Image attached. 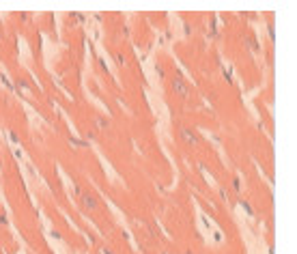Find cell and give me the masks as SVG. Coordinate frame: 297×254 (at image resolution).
<instances>
[{"instance_id":"8fae6325","label":"cell","mask_w":297,"mask_h":254,"mask_svg":"<svg viewBox=\"0 0 297 254\" xmlns=\"http://www.w3.org/2000/svg\"><path fill=\"white\" fill-rule=\"evenodd\" d=\"M97 63H99V69H101L103 73H108V67H106V60H103V58H99Z\"/></svg>"},{"instance_id":"7c38bea8","label":"cell","mask_w":297,"mask_h":254,"mask_svg":"<svg viewBox=\"0 0 297 254\" xmlns=\"http://www.w3.org/2000/svg\"><path fill=\"white\" fill-rule=\"evenodd\" d=\"M15 84L20 86V88H30V84H28V82H26V80H17V82H15Z\"/></svg>"},{"instance_id":"ffe728a7","label":"cell","mask_w":297,"mask_h":254,"mask_svg":"<svg viewBox=\"0 0 297 254\" xmlns=\"http://www.w3.org/2000/svg\"><path fill=\"white\" fill-rule=\"evenodd\" d=\"M220 196H222V198L226 200V198H228V192H226V190H220Z\"/></svg>"},{"instance_id":"ac0fdd59","label":"cell","mask_w":297,"mask_h":254,"mask_svg":"<svg viewBox=\"0 0 297 254\" xmlns=\"http://www.w3.org/2000/svg\"><path fill=\"white\" fill-rule=\"evenodd\" d=\"M20 20H22V22H28V13H20Z\"/></svg>"},{"instance_id":"9a60e30c","label":"cell","mask_w":297,"mask_h":254,"mask_svg":"<svg viewBox=\"0 0 297 254\" xmlns=\"http://www.w3.org/2000/svg\"><path fill=\"white\" fill-rule=\"evenodd\" d=\"M183 33H185V35H190V33H192V26H190V24H187V22H185V24H183Z\"/></svg>"},{"instance_id":"ba28073f","label":"cell","mask_w":297,"mask_h":254,"mask_svg":"<svg viewBox=\"0 0 297 254\" xmlns=\"http://www.w3.org/2000/svg\"><path fill=\"white\" fill-rule=\"evenodd\" d=\"M222 73H224L226 82H228V84H233V71H230V69H224V67H222Z\"/></svg>"},{"instance_id":"4fadbf2b","label":"cell","mask_w":297,"mask_h":254,"mask_svg":"<svg viewBox=\"0 0 297 254\" xmlns=\"http://www.w3.org/2000/svg\"><path fill=\"white\" fill-rule=\"evenodd\" d=\"M155 69H157V76H159V78H166V73H164V69H162V65H155Z\"/></svg>"},{"instance_id":"603a6c76","label":"cell","mask_w":297,"mask_h":254,"mask_svg":"<svg viewBox=\"0 0 297 254\" xmlns=\"http://www.w3.org/2000/svg\"><path fill=\"white\" fill-rule=\"evenodd\" d=\"M185 254H192V252H185Z\"/></svg>"},{"instance_id":"6da1fadb","label":"cell","mask_w":297,"mask_h":254,"mask_svg":"<svg viewBox=\"0 0 297 254\" xmlns=\"http://www.w3.org/2000/svg\"><path fill=\"white\" fill-rule=\"evenodd\" d=\"M80 203H82V207H84L86 211H95V209L99 207L97 198H95L90 192H82V194H80Z\"/></svg>"},{"instance_id":"8992f818","label":"cell","mask_w":297,"mask_h":254,"mask_svg":"<svg viewBox=\"0 0 297 254\" xmlns=\"http://www.w3.org/2000/svg\"><path fill=\"white\" fill-rule=\"evenodd\" d=\"M69 142H71L73 147H82V149H86V147H88V142H86V140H78L76 136H69Z\"/></svg>"},{"instance_id":"30bf717a","label":"cell","mask_w":297,"mask_h":254,"mask_svg":"<svg viewBox=\"0 0 297 254\" xmlns=\"http://www.w3.org/2000/svg\"><path fill=\"white\" fill-rule=\"evenodd\" d=\"M114 58H116V63H119V65H125V63H127L123 54H114Z\"/></svg>"},{"instance_id":"d6986e66","label":"cell","mask_w":297,"mask_h":254,"mask_svg":"<svg viewBox=\"0 0 297 254\" xmlns=\"http://www.w3.org/2000/svg\"><path fill=\"white\" fill-rule=\"evenodd\" d=\"M86 136H88V140H95V138H97V134H95V131H88Z\"/></svg>"},{"instance_id":"5b68a950","label":"cell","mask_w":297,"mask_h":254,"mask_svg":"<svg viewBox=\"0 0 297 254\" xmlns=\"http://www.w3.org/2000/svg\"><path fill=\"white\" fill-rule=\"evenodd\" d=\"M95 125H97V129H101V131H103V129H108V127H110V121H108V119H103V116H95Z\"/></svg>"},{"instance_id":"5bb4252c","label":"cell","mask_w":297,"mask_h":254,"mask_svg":"<svg viewBox=\"0 0 297 254\" xmlns=\"http://www.w3.org/2000/svg\"><path fill=\"white\" fill-rule=\"evenodd\" d=\"M50 237H54V239H63V235H60L58 230H50Z\"/></svg>"},{"instance_id":"9c48e42d","label":"cell","mask_w":297,"mask_h":254,"mask_svg":"<svg viewBox=\"0 0 297 254\" xmlns=\"http://www.w3.org/2000/svg\"><path fill=\"white\" fill-rule=\"evenodd\" d=\"M233 192H241V181H239V177H233Z\"/></svg>"},{"instance_id":"e0dca14e","label":"cell","mask_w":297,"mask_h":254,"mask_svg":"<svg viewBox=\"0 0 297 254\" xmlns=\"http://www.w3.org/2000/svg\"><path fill=\"white\" fill-rule=\"evenodd\" d=\"M0 224H2V226H7V224H9V222H7V215H4V213L0 215Z\"/></svg>"},{"instance_id":"44dd1931","label":"cell","mask_w":297,"mask_h":254,"mask_svg":"<svg viewBox=\"0 0 297 254\" xmlns=\"http://www.w3.org/2000/svg\"><path fill=\"white\" fill-rule=\"evenodd\" d=\"M101 254H114L112 250H108V248H101Z\"/></svg>"},{"instance_id":"7a4b0ae2","label":"cell","mask_w":297,"mask_h":254,"mask_svg":"<svg viewBox=\"0 0 297 254\" xmlns=\"http://www.w3.org/2000/svg\"><path fill=\"white\" fill-rule=\"evenodd\" d=\"M172 90H174L179 97H183V99L190 95V86L185 84V80H181V76H177V78L172 80Z\"/></svg>"},{"instance_id":"277c9868","label":"cell","mask_w":297,"mask_h":254,"mask_svg":"<svg viewBox=\"0 0 297 254\" xmlns=\"http://www.w3.org/2000/svg\"><path fill=\"white\" fill-rule=\"evenodd\" d=\"M243 45L250 50V52H254V54H258L260 52V45H258V39H256L254 35H246V39H243Z\"/></svg>"},{"instance_id":"3957f363","label":"cell","mask_w":297,"mask_h":254,"mask_svg":"<svg viewBox=\"0 0 297 254\" xmlns=\"http://www.w3.org/2000/svg\"><path fill=\"white\" fill-rule=\"evenodd\" d=\"M181 140H183L185 144H198V136H196V131L190 129V127H181Z\"/></svg>"},{"instance_id":"7402d4cb","label":"cell","mask_w":297,"mask_h":254,"mask_svg":"<svg viewBox=\"0 0 297 254\" xmlns=\"http://www.w3.org/2000/svg\"><path fill=\"white\" fill-rule=\"evenodd\" d=\"M0 39H2V33H0Z\"/></svg>"},{"instance_id":"2e32d148","label":"cell","mask_w":297,"mask_h":254,"mask_svg":"<svg viewBox=\"0 0 297 254\" xmlns=\"http://www.w3.org/2000/svg\"><path fill=\"white\" fill-rule=\"evenodd\" d=\"M213 239L220 243V241H222V233H220V230H215V233H213Z\"/></svg>"},{"instance_id":"52a82bcc","label":"cell","mask_w":297,"mask_h":254,"mask_svg":"<svg viewBox=\"0 0 297 254\" xmlns=\"http://www.w3.org/2000/svg\"><path fill=\"white\" fill-rule=\"evenodd\" d=\"M239 205H241V209H243V211L248 213V215H250V217H252V215H254V209H252V205H250V203H248V200H241V203H239Z\"/></svg>"}]
</instances>
